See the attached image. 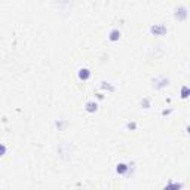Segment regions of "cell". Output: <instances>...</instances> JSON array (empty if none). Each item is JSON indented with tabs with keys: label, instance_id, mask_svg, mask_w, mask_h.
Wrapping results in <instances>:
<instances>
[{
	"label": "cell",
	"instance_id": "obj_13",
	"mask_svg": "<svg viewBox=\"0 0 190 190\" xmlns=\"http://www.w3.org/2000/svg\"><path fill=\"white\" fill-rule=\"evenodd\" d=\"M6 153V147H5V144H2V156Z\"/></svg>",
	"mask_w": 190,
	"mask_h": 190
},
{
	"label": "cell",
	"instance_id": "obj_2",
	"mask_svg": "<svg viewBox=\"0 0 190 190\" xmlns=\"http://www.w3.org/2000/svg\"><path fill=\"white\" fill-rule=\"evenodd\" d=\"M174 16H175L178 21H183L187 18V9L183 6V5H180V6L175 7V14H174Z\"/></svg>",
	"mask_w": 190,
	"mask_h": 190
},
{
	"label": "cell",
	"instance_id": "obj_1",
	"mask_svg": "<svg viewBox=\"0 0 190 190\" xmlns=\"http://www.w3.org/2000/svg\"><path fill=\"white\" fill-rule=\"evenodd\" d=\"M168 31V28L165 27L163 24H155L150 27V33L155 34V36H163V34Z\"/></svg>",
	"mask_w": 190,
	"mask_h": 190
},
{
	"label": "cell",
	"instance_id": "obj_4",
	"mask_svg": "<svg viewBox=\"0 0 190 190\" xmlns=\"http://www.w3.org/2000/svg\"><path fill=\"white\" fill-rule=\"evenodd\" d=\"M129 168H131V165H128V163H117L116 172L120 174V175H126V174L129 172Z\"/></svg>",
	"mask_w": 190,
	"mask_h": 190
},
{
	"label": "cell",
	"instance_id": "obj_15",
	"mask_svg": "<svg viewBox=\"0 0 190 190\" xmlns=\"http://www.w3.org/2000/svg\"><path fill=\"white\" fill-rule=\"evenodd\" d=\"M97 95H98V100H102V98H104V95L102 94H97Z\"/></svg>",
	"mask_w": 190,
	"mask_h": 190
},
{
	"label": "cell",
	"instance_id": "obj_7",
	"mask_svg": "<svg viewBox=\"0 0 190 190\" xmlns=\"http://www.w3.org/2000/svg\"><path fill=\"white\" fill-rule=\"evenodd\" d=\"M89 77H91V71L88 68H80L79 70V79L80 80H88Z\"/></svg>",
	"mask_w": 190,
	"mask_h": 190
},
{
	"label": "cell",
	"instance_id": "obj_16",
	"mask_svg": "<svg viewBox=\"0 0 190 190\" xmlns=\"http://www.w3.org/2000/svg\"><path fill=\"white\" fill-rule=\"evenodd\" d=\"M186 131H187V134H189V135H190V125H189V126H187V128H186Z\"/></svg>",
	"mask_w": 190,
	"mask_h": 190
},
{
	"label": "cell",
	"instance_id": "obj_10",
	"mask_svg": "<svg viewBox=\"0 0 190 190\" xmlns=\"http://www.w3.org/2000/svg\"><path fill=\"white\" fill-rule=\"evenodd\" d=\"M141 107H144V109H150V98H144V100H142Z\"/></svg>",
	"mask_w": 190,
	"mask_h": 190
},
{
	"label": "cell",
	"instance_id": "obj_9",
	"mask_svg": "<svg viewBox=\"0 0 190 190\" xmlns=\"http://www.w3.org/2000/svg\"><path fill=\"white\" fill-rule=\"evenodd\" d=\"M180 95H181V98L183 100H186V98H189L190 97V86H181V92H180Z\"/></svg>",
	"mask_w": 190,
	"mask_h": 190
},
{
	"label": "cell",
	"instance_id": "obj_14",
	"mask_svg": "<svg viewBox=\"0 0 190 190\" xmlns=\"http://www.w3.org/2000/svg\"><path fill=\"white\" fill-rule=\"evenodd\" d=\"M171 111H172V110H163V111H162V115H163V116H165V115H170Z\"/></svg>",
	"mask_w": 190,
	"mask_h": 190
},
{
	"label": "cell",
	"instance_id": "obj_11",
	"mask_svg": "<svg viewBox=\"0 0 190 190\" xmlns=\"http://www.w3.org/2000/svg\"><path fill=\"white\" fill-rule=\"evenodd\" d=\"M101 88L102 89H109V91H115V88H113V86H110V85H106V82H102Z\"/></svg>",
	"mask_w": 190,
	"mask_h": 190
},
{
	"label": "cell",
	"instance_id": "obj_3",
	"mask_svg": "<svg viewBox=\"0 0 190 190\" xmlns=\"http://www.w3.org/2000/svg\"><path fill=\"white\" fill-rule=\"evenodd\" d=\"M170 85V79H166V77H161V79H155L153 80V88L156 89H162L165 86H168Z\"/></svg>",
	"mask_w": 190,
	"mask_h": 190
},
{
	"label": "cell",
	"instance_id": "obj_5",
	"mask_svg": "<svg viewBox=\"0 0 190 190\" xmlns=\"http://www.w3.org/2000/svg\"><path fill=\"white\" fill-rule=\"evenodd\" d=\"M180 189H183V183H177V181H172V180H170L168 184L163 187V190H180Z\"/></svg>",
	"mask_w": 190,
	"mask_h": 190
},
{
	"label": "cell",
	"instance_id": "obj_8",
	"mask_svg": "<svg viewBox=\"0 0 190 190\" xmlns=\"http://www.w3.org/2000/svg\"><path fill=\"white\" fill-rule=\"evenodd\" d=\"M109 39L111 42H117L119 39H120V31H119V30H116V28H113V30L110 31V34H109Z\"/></svg>",
	"mask_w": 190,
	"mask_h": 190
},
{
	"label": "cell",
	"instance_id": "obj_12",
	"mask_svg": "<svg viewBox=\"0 0 190 190\" xmlns=\"http://www.w3.org/2000/svg\"><path fill=\"white\" fill-rule=\"evenodd\" d=\"M126 128H128V129H135L137 128V123L135 122H129L128 125H126Z\"/></svg>",
	"mask_w": 190,
	"mask_h": 190
},
{
	"label": "cell",
	"instance_id": "obj_6",
	"mask_svg": "<svg viewBox=\"0 0 190 190\" xmlns=\"http://www.w3.org/2000/svg\"><path fill=\"white\" fill-rule=\"evenodd\" d=\"M85 110H86L88 113H95V111L98 110V104L95 101H88L85 104Z\"/></svg>",
	"mask_w": 190,
	"mask_h": 190
}]
</instances>
